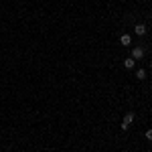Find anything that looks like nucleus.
Here are the masks:
<instances>
[{
    "mask_svg": "<svg viewBox=\"0 0 152 152\" xmlns=\"http://www.w3.org/2000/svg\"><path fill=\"white\" fill-rule=\"evenodd\" d=\"M130 57L134 59V61H140V59H144V47H134L132 49V55Z\"/></svg>",
    "mask_w": 152,
    "mask_h": 152,
    "instance_id": "obj_1",
    "label": "nucleus"
},
{
    "mask_svg": "<svg viewBox=\"0 0 152 152\" xmlns=\"http://www.w3.org/2000/svg\"><path fill=\"white\" fill-rule=\"evenodd\" d=\"M146 31H148L146 24H142V23H138L136 26H134V33H136L138 37H144V35H146Z\"/></svg>",
    "mask_w": 152,
    "mask_h": 152,
    "instance_id": "obj_2",
    "label": "nucleus"
},
{
    "mask_svg": "<svg viewBox=\"0 0 152 152\" xmlns=\"http://www.w3.org/2000/svg\"><path fill=\"white\" fill-rule=\"evenodd\" d=\"M120 43H122V47H130V45H132V37H130L128 33H124V35L120 37Z\"/></svg>",
    "mask_w": 152,
    "mask_h": 152,
    "instance_id": "obj_3",
    "label": "nucleus"
},
{
    "mask_svg": "<svg viewBox=\"0 0 152 152\" xmlns=\"http://www.w3.org/2000/svg\"><path fill=\"white\" fill-rule=\"evenodd\" d=\"M124 67H126V69H134V67H136V61L132 57H126L124 59Z\"/></svg>",
    "mask_w": 152,
    "mask_h": 152,
    "instance_id": "obj_4",
    "label": "nucleus"
},
{
    "mask_svg": "<svg viewBox=\"0 0 152 152\" xmlns=\"http://www.w3.org/2000/svg\"><path fill=\"white\" fill-rule=\"evenodd\" d=\"M124 122H126V124H132V122H134V112H128V114L124 116Z\"/></svg>",
    "mask_w": 152,
    "mask_h": 152,
    "instance_id": "obj_5",
    "label": "nucleus"
},
{
    "mask_svg": "<svg viewBox=\"0 0 152 152\" xmlns=\"http://www.w3.org/2000/svg\"><path fill=\"white\" fill-rule=\"evenodd\" d=\"M136 79H140V81H142V79H146V71L138 69V71H136Z\"/></svg>",
    "mask_w": 152,
    "mask_h": 152,
    "instance_id": "obj_6",
    "label": "nucleus"
},
{
    "mask_svg": "<svg viewBox=\"0 0 152 152\" xmlns=\"http://www.w3.org/2000/svg\"><path fill=\"white\" fill-rule=\"evenodd\" d=\"M146 140H148V142H152V128H148V130H146Z\"/></svg>",
    "mask_w": 152,
    "mask_h": 152,
    "instance_id": "obj_7",
    "label": "nucleus"
},
{
    "mask_svg": "<svg viewBox=\"0 0 152 152\" xmlns=\"http://www.w3.org/2000/svg\"><path fill=\"white\" fill-rule=\"evenodd\" d=\"M120 128H122V130H124V132H126V130L130 128V124H126V122H122V126H120Z\"/></svg>",
    "mask_w": 152,
    "mask_h": 152,
    "instance_id": "obj_8",
    "label": "nucleus"
},
{
    "mask_svg": "<svg viewBox=\"0 0 152 152\" xmlns=\"http://www.w3.org/2000/svg\"><path fill=\"white\" fill-rule=\"evenodd\" d=\"M150 69H152V63H150Z\"/></svg>",
    "mask_w": 152,
    "mask_h": 152,
    "instance_id": "obj_9",
    "label": "nucleus"
},
{
    "mask_svg": "<svg viewBox=\"0 0 152 152\" xmlns=\"http://www.w3.org/2000/svg\"><path fill=\"white\" fill-rule=\"evenodd\" d=\"M150 87H152V83H150Z\"/></svg>",
    "mask_w": 152,
    "mask_h": 152,
    "instance_id": "obj_10",
    "label": "nucleus"
}]
</instances>
